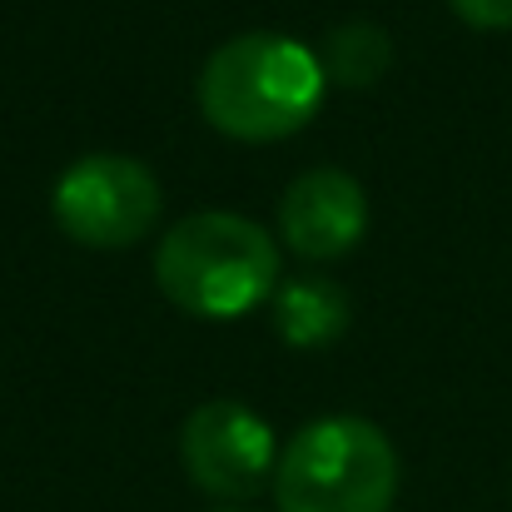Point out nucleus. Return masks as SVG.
Wrapping results in <instances>:
<instances>
[{
	"label": "nucleus",
	"instance_id": "1",
	"mask_svg": "<svg viewBox=\"0 0 512 512\" xmlns=\"http://www.w3.org/2000/svg\"><path fill=\"white\" fill-rule=\"evenodd\" d=\"M324 60L274 30H249L224 40L199 70L204 120L244 145H274L299 135L324 105Z\"/></svg>",
	"mask_w": 512,
	"mask_h": 512
},
{
	"label": "nucleus",
	"instance_id": "2",
	"mask_svg": "<svg viewBox=\"0 0 512 512\" xmlns=\"http://www.w3.org/2000/svg\"><path fill=\"white\" fill-rule=\"evenodd\" d=\"M155 284L174 309L194 319H239L274 299L279 244L244 214H184L155 249Z\"/></svg>",
	"mask_w": 512,
	"mask_h": 512
},
{
	"label": "nucleus",
	"instance_id": "3",
	"mask_svg": "<svg viewBox=\"0 0 512 512\" xmlns=\"http://www.w3.org/2000/svg\"><path fill=\"white\" fill-rule=\"evenodd\" d=\"M274 498L279 512H388L398 498V453L368 418H319L289 438Z\"/></svg>",
	"mask_w": 512,
	"mask_h": 512
},
{
	"label": "nucleus",
	"instance_id": "4",
	"mask_svg": "<svg viewBox=\"0 0 512 512\" xmlns=\"http://www.w3.org/2000/svg\"><path fill=\"white\" fill-rule=\"evenodd\" d=\"M160 179L135 155H85L55 179L50 209L65 239L85 249H130L160 219Z\"/></svg>",
	"mask_w": 512,
	"mask_h": 512
},
{
	"label": "nucleus",
	"instance_id": "5",
	"mask_svg": "<svg viewBox=\"0 0 512 512\" xmlns=\"http://www.w3.org/2000/svg\"><path fill=\"white\" fill-rule=\"evenodd\" d=\"M179 458H184L189 483L209 498H224V503L254 498L279 468L274 428L234 398H214L184 418Z\"/></svg>",
	"mask_w": 512,
	"mask_h": 512
},
{
	"label": "nucleus",
	"instance_id": "6",
	"mask_svg": "<svg viewBox=\"0 0 512 512\" xmlns=\"http://www.w3.org/2000/svg\"><path fill=\"white\" fill-rule=\"evenodd\" d=\"M368 229V194L348 170H304L279 204V234L304 259H343Z\"/></svg>",
	"mask_w": 512,
	"mask_h": 512
},
{
	"label": "nucleus",
	"instance_id": "7",
	"mask_svg": "<svg viewBox=\"0 0 512 512\" xmlns=\"http://www.w3.org/2000/svg\"><path fill=\"white\" fill-rule=\"evenodd\" d=\"M274 329L294 348H324L348 329V294L329 279H284L274 289Z\"/></svg>",
	"mask_w": 512,
	"mask_h": 512
},
{
	"label": "nucleus",
	"instance_id": "8",
	"mask_svg": "<svg viewBox=\"0 0 512 512\" xmlns=\"http://www.w3.org/2000/svg\"><path fill=\"white\" fill-rule=\"evenodd\" d=\"M324 70L348 85V90H368V85H378L383 80V70H388V60H393V40L373 25V20H348L339 25L334 35H329V45H324Z\"/></svg>",
	"mask_w": 512,
	"mask_h": 512
},
{
	"label": "nucleus",
	"instance_id": "9",
	"mask_svg": "<svg viewBox=\"0 0 512 512\" xmlns=\"http://www.w3.org/2000/svg\"><path fill=\"white\" fill-rule=\"evenodd\" d=\"M448 5L473 30H512V0H448Z\"/></svg>",
	"mask_w": 512,
	"mask_h": 512
},
{
	"label": "nucleus",
	"instance_id": "10",
	"mask_svg": "<svg viewBox=\"0 0 512 512\" xmlns=\"http://www.w3.org/2000/svg\"><path fill=\"white\" fill-rule=\"evenodd\" d=\"M214 512H249V508H214Z\"/></svg>",
	"mask_w": 512,
	"mask_h": 512
}]
</instances>
